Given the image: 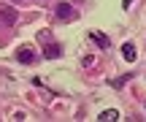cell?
<instances>
[{
  "label": "cell",
  "instance_id": "277c9868",
  "mask_svg": "<svg viewBox=\"0 0 146 122\" xmlns=\"http://www.w3.org/2000/svg\"><path fill=\"white\" fill-rule=\"evenodd\" d=\"M89 38H92V41L98 43L100 49H108V46H111V41H108V38H106V35H103L100 30H92V33H89Z\"/></svg>",
  "mask_w": 146,
  "mask_h": 122
},
{
  "label": "cell",
  "instance_id": "ba28073f",
  "mask_svg": "<svg viewBox=\"0 0 146 122\" xmlns=\"http://www.w3.org/2000/svg\"><path fill=\"white\" fill-rule=\"evenodd\" d=\"M130 76H133V73H125V76H119V79H111L108 84H111V87H116V90H119V87H125L127 81H130Z\"/></svg>",
  "mask_w": 146,
  "mask_h": 122
},
{
  "label": "cell",
  "instance_id": "3957f363",
  "mask_svg": "<svg viewBox=\"0 0 146 122\" xmlns=\"http://www.w3.org/2000/svg\"><path fill=\"white\" fill-rule=\"evenodd\" d=\"M60 54H62V46H60V43H49V46L43 49V57L46 60H57Z\"/></svg>",
  "mask_w": 146,
  "mask_h": 122
},
{
  "label": "cell",
  "instance_id": "7a4b0ae2",
  "mask_svg": "<svg viewBox=\"0 0 146 122\" xmlns=\"http://www.w3.org/2000/svg\"><path fill=\"white\" fill-rule=\"evenodd\" d=\"M16 60H19L22 65H33L35 63V52H33L30 46H22L19 52H16Z\"/></svg>",
  "mask_w": 146,
  "mask_h": 122
},
{
  "label": "cell",
  "instance_id": "6da1fadb",
  "mask_svg": "<svg viewBox=\"0 0 146 122\" xmlns=\"http://www.w3.org/2000/svg\"><path fill=\"white\" fill-rule=\"evenodd\" d=\"M54 14H57V19H62V22H70L73 16H76V11H73V5H70V3H60L57 8H54Z\"/></svg>",
  "mask_w": 146,
  "mask_h": 122
},
{
  "label": "cell",
  "instance_id": "8992f818",
  "mask_svg": "<svg viewBox=\"0 0 146 122\" xmlns=\"http://www.w3.org/2000/svg\"><path fill=\"white\" fill-rule=\"evenodd\" d=\"M119 117H122V114H119V111H116V109H106V111H103V114H100V117H98V119H100V122H116V119H119Z\"/></svg>",
  "mask_w": 146,
  "mask_h": 122
},
{
  "label": "cell",
  "instance_id": "9c48e42d",
  "mask_svg": "<svg viewBox=\"0 0 146 122\" xmlns=\"http://www.w3.org/2000/svg\"><path fill=\"white\" fill-rule=\"evenodd\" d=\"M133 3H135V0H122V5H125V8H130Z\"/></svg>",
  "mask_w": 146,
  "mask_h": 122
},
{
  "label": "cell",
  "instance_id": "5b68a950",
  "mask_svg": "<svg viewBox=\"0 0 146 122\" xmlns=\"http://www.w3.org/2000/svg\"><path fill=\"white\" fill-rule=\"evenodd\" d=\"M122 57H125L127 63H135V57H138V54H135V43H130V41H127L125 46H122Z\"/></svg>",
  "mask_w": 146,
  "mask_h": 122
},
{
  "label": "cell",
  "instance_id": "52a82bcc",
  "mask_svg": "<svg viewBox=\"0 0 146 122\" xmlns=\"http://www.w3.org/2000/svg\"><path fill=\"white\" fill-rule=\"evenodd\" d=\"M0 16H3L8 25H11V22H16V11L11 8V5H3V8H0Z\"/></svg>",
  "mask_w": 146,
  "mask_h": 122
}]
</instances>
